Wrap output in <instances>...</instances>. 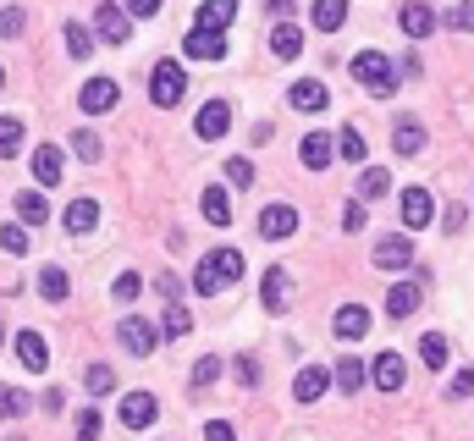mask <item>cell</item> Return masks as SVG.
I'll list each match as a JSON object with an SVG mask.
<instances>
[{"mask_svg": "<svg viewBox=\"0 0 474 441\" xmlns=\"http://www.w3.org/2000/svg\"><path fill=\"white\" fill-rule=\"evenodd\" d=\"M237 276H243V254L227 243V249H210L205 260H198V270H193V287L205 292V299H216V292H227Z\"/></svg>", "mask_w": 474, "mask_h": 441, "instance_id": "cell-1", "label": "cell"}, {"mask_svg": "<svg viewBox=\"0 0 474 441\" xmlns=\"http://www.w3.org/2000/svg\"><path fill=\"white\" fill-rule=\"evenodd\" d=\"M353 78L370 89V94H397V66L386 50H359L353 55Z\"/></svg>", "mask_w": 474, "mask_h": 441, "instance_id": "cell-2", "label": "cell"}, {"mask_svg": "<svg viewBox=\"0 0 474 441\" xmlns=\"http://www.w3.org/2000/svg\"><path fill=\"white\" fill-rule=\"evenodd\" d=\"M182 94H188V72H182L177 61H155V72H150V100H155L160 111H171V105H182Z\"/></svg>", "mask_w": 474, "mask_h": 441, "instance_id": "cell-3", "label": "cell"}, {"mask_svg": "<svg viewBox=\"0 0 474 441\" xmlns=\"http://www.w3.org/2000/svg\"><path fill=\"white\" fill-rule=\"evenodd\" d=\"M155 414H160L155 392H127V397H121V408H116L121 430H150V425H155Z\"/></svg>", "mask_w": 474, "mask_h": 441, "instance_id": "cell-4", "label": "cell"}, {"mask_svg": "<svg viewBox=\"0 0 474 441\" xmlns=\"http://www.w3.org/2000/svg\"><path fill=\"white\" fill-rule=\"evenodd\" d=\"M259 299H265L270 315H287V304H293V276H287V265H270V270H265Z\"/></svg>", "mask_w": 474, "mask_h": 441, "instance_id": "cell-5", "label": "cell"}, {"mask_svg": "<svg viewBox=\"0 0 474 441\" xmlns=\"http://www.w3.org/2000/svg\"><path fill=\"white\" fill-rule=\"evenodd\" d=\"M94 34H100L105 44H127V34H132V12H121L116 0H100V12H94Z\"/></svg>", "mask_w": 474, "mask_h": 441, "instance_id": "cell-6", "label": "cell"}, {"mask_svg": "<svg viewBox=\"0 0 474 441\" xmlns=\"http://www.w3.org/2000/svg\"><path fill=\"white\" fill-rule=\"evenodd\" d=\"M293 232H298V210H293V204H265V210H259V238L287 243Z\"/></svg>", "mask_w": 474, "mask_h": 441, "instance_id": "cell-7", "label": "cell"}, {"mask_svg": "<svg viewBox=\"0 0 474 441\" xmlns=\"http://www.w3.org/2000/svg\"><path fill=\"white\" fill-rule=\"evenodd\" d=\"M370 381L381 387V392H402V381H409V364H402V353H375L370 358Z\"/></svg>", "mask_w": 474, "mask_h": 441, "instance_id": "cell-8", "label": "cell"}, {"mask_svg": "<svg viewBox=\"0 0 474 441\" xmlns=\"http://www.w3.org/2000/svg\"><path fill=\"white\" fill-rule=\"evenodd\" d=\"M298 161H304L309 172H325V166L336 161V132H304V143H298Z\"/></svg>", "mask_w": 474, "mask_h": 441, "instance_id": "cell-9", "label": "cell"}, {"mask_svg": "<svg viewBox=\"0 0 474 441\" xmlns=\"http://www.w3.org/2000/svg\"><path fill=\"white\" fill-rule=\"evenodd\" d=\"M397 210H402V227H430V215H436V199L425 193V188H402V199H397Z\"/></svg>", "mask_w": 474, "mask_h": 441, "instance_id": "cell-10", "label": "cell"}, {"mask_svg": "<svg viewBox=\"0 0 474 441\" xmlns=\"http://www.w3.org/2000/svg\"><path fill=\"white\" fill-rule=\"evenodd\" d=\"M227 127H232V105L227 100H205V105H198V116H193L198 138H227Z\"/></svg>", "mask_w": 474, "mask_h": 441, "instance_id": "cell-11", "label": "cell"}, {"mask_svg": "<svg viewBox=\"0 0 474 441\" xmlns=\"http://www.w3.org/2000/svg\"><path fill=\"white\" fill-rule=\"evenodd\" d=\"M397 28L409 34V39H425V34H436V6H430V0H409V6L397 12Z\"/></svg>", "mask_w": 474, "mask_h": 441, "instance_id": "cell-12", "label": "cell"}, {"mask_svg": "<svg viewBox=\"0 0 474 441\" xmlns=\"http://www.w3.org/2000/svg\"><path fill=\"white\" fill-rule=\"evenodd\" d=\"M116 337H121V348H127L132 358H150V353H155V326H150V320H139V315H127Z\"/></svg>", "mask_w": 474, "mask_h": 441, "instance_id": "cell-13", "label": "cell"}, {"mask_svg": "<svg viewBox=\"0 0 474 441\" xmlns=\"http://www.w3.org/2000/svg\"><path fill=\"white\" fill-rule=\"evenodd\" d=\"M182 55H188V61H221V55H227V34L193 28V34L182 39Z\"/></svg>", "mask_w": 474, "mask_h": 441, "instance_id": "cell-14", "label": "cell"}, {"mask_svg": "<svg viewBox=\"0 0 474 441\" xmlns=\"http://www.w3.org/2000/svg\"><path fill=\"white\" fill-rule=\"evenodd\" d=\"M116 78H89L83 83V94H78V105L89 111V116H105V111H116Z\"/></svg>", "mask_w": 474, "mask_h": 441, "instance_id": "cell-15", "label": "cell"}, {"mask_svg": "<svg viewBox=\"0 0 474 441\" xmlns=\"http://www.w3.org/2000/svg\"><path fill=\"white\" fill-rule=\"evenodd\" d=\"M287 105H293V111H309V116H314V111H325V105H331V89H325L320 78H298V83L287 89Z\"/></svg>", "mask_w": 474, "mask_h": 441, "instance_id": "cell-16", "label": "cell"}, {"mask_svg": "<svg viewBox=\"0 0 474 441\" xmlns=\"http://www.w3.org/2000/svg\"><path fill=\"white\" fill-rule=\"evenodd\" d=\"M420 299H425L420 281H392V287H386V315H392V320H409V315L420 309Z\"/></svg>", "mask_w": 474, "mask_h": 441, "instance_id": "cell-17", "label": "cell"}, {"mask_svg": "<svg viewBox=\"0 0 474 441\" xmlns=\"http://www.w3.org/2000/svg\"><path fill=\"white\" fill-rule=\"evenodd\" d=\"M325 387H331V370H320V364H304V370L293 376V397L298 403H320Z\"/></svg>", "mask_w": 474, "mask_h": 441, "instance_id": "cell-18", "label": "cell"}, {"mask_svg": "<svg viewBox=\"0 0 474 441\" xmlns=\"http://www.w3.org/2000/svg\"><path fill=\"white\" fill-rule=\"evenodd\" d=\"M375 265L381 270H409L414 265V243L409 238H381L375 243Z\"/></svg>", "mask_w": 474, "mask_h": 441, "instance_id": "cell-19", "label": "cell"}, {"mask_svg": "<svg viewBox=\"0 0 474 441\" xmlns=\"http://www.w3.org/2000/svg\"><path fill=\"white\" fill-rule=\"evenodd\" d=\"M270 55H276V61H298L304 55V28L298 23H276V28H270Z\"/></svg>", "mask_w": 474, "mask_h": 441, "instance_id": "cell-20", "label": "cell"}, {"mask_svg": "<svg viewBox=\"0 0 474 441\" xmlns=\"http://www.w3.org/2000/svg\"><path fill=\"white\" fill-rule=\"evenodd\" d=\"M331 331L343 337V342H359L370 331V309L364 304H343V309H336V320H331Z\"/></svg>", "mask_w": 474, "mask_h": 441, "instance_id": "cell-21", "label": "cell"}, {"mask_svg": "<svg viewBox=\"0 0 474 441\" xmlns=\"http://www.w3.org/2000/svg\"><path fill=\"white\" fill-rule=\"evenodd\" d=\"M17 364L23 370H50V342L39 331H17Z\"/></svg>", "mask_w": 474, "mask_h": 441, "instance_id": "cell-22", "label": "cell"}, {"mask_svg": "<svg viewBox=\"0 0 474 441\" xmlns=\"http://www.w3.org/2000/svg\"><path fill=\"white\" fill-rule=\"evenodd\" d=\"M232 17H237V0H205V6H198V17H193V28L227 34V28H232Z\"/></svg>", "mask_w": 474, "mask_h": 441, "instance_id": "cell-23", "label": "cell"}, {"mask_svg": "<svg viewBox=\"0 0 474 441\" xmlns=\"http://www.w3.org/2000/svg\"><path fill=\"white\" fill-rule=\"evenodd\" d=\"M61 220H66V232H73V238H83V232L100 227V204H94V199H73Z\"/></svg>", "mask_w": 474, "mask_h": 441, "instance_id": "cell-24", "label": "cell"}, {"mask_svg": "<svg viewBox=\"0 0 474 441\" xmlns=\"http://www.w3.org/2000/svg\"><path fill=\"white\" fill-rule=\"evenodd\" d=\"M17 220H23V227H44V220H50L44 188H23V193H17Z\"/></svg>", "mask_w": 474, "mask_h": 441, "instance_id": "cell-25", "label": "cell"}, {"mask_svg": "<svg viewBox=\"0 0 474 441\" xmlns=\"http://www.w3.org/2000/svg\"><path fill=\"white\" fill-rule=\"evenodd\" d=\"M28 166H34V182H39V188H55V182H61V150H55V143H39Z\"/></svg>", "mask_w": 474, "mask_h": 441, "instance_id": "cell-26", "label": "cell"}, {"mask_svg": "<svg viewBox=\"0 0 474 441\" xmlns=\"http://www.w3.org/2000/svg\"><path fill=\"white\" fill-rule=\"evenodd\" d=\"M364 381H370V364H364V358H343V364L331 370V387H336V392H348V397H353Z\"/></svg>", "mask_w": 474, "mask_h": 441, "instance_id": "cell-27", "label": "cell"}, {"mask_svg": "<svg viewBox=\"0 0 474 441\" xmlns=\"http://www.w3.org/2000/svg\"><path fill=\"white\" fill-rule=\"evenodd\" d=\"M309 23H314L320 34H336V28L348 23V0H314V6H309Z\"/></svg>", "mask_w": 474, "mask_h": 441, "instance_id": "cell-28", "label": "cell"}, {"mask_svg": "<svg viewBox=\"0 0 474 441\" xmlns=\"http://www.w3.org/2000/svg\"><path fill=\"white\" fill-rule=\"evenodd\" d=\"M392 150H397V155H420V150H425V127H420L414 116H402V122L392 127Z\"/></svg>", "mask_w": 474, "mask_h": 441, "instance_id": "cell-29", "label": "cell"}, {"mask_svg": "<svg viewBox=\"0 0 474 441\" xmlns=\"http://www.w3.org/2000/svg\"><path fill=\"white\" fill-rule=\"evenodd\" d=\"M198 210H205V220H210V227H232V199H227V188H205Z\"/></svg>", "mask_w": 474, "mask_h": 441, "instance_id": "cell-30", "label": "cell"}, {"mask_svg": "<svg viewBox=\"0 0 474 441\" xmlns=\"http://www.w3.org/2000/svg\"><path fill=\"white\" fill-rule=\"evenodd\" d=\"M66 292H73V281H66V270H61V265H44V270H39V299L61 304Z\"/></svg>", "mask_w": 474, "mask_h": 441, "instance_id": "cell-31", "label": "cell"}, {"mask_svg": "<svg viewBox=\"0 0 474 441\" xmlns=\"http://www.w3.org/2000/svg\"><path fill=\"white\" fill-rule=\"evenodd\" d=\"M420 364H425V370H447V337L441 331L420 337Z\"/></svg>", "mask_w": 474, "mask_h": 441, "instance_id": "cell-32", "label": "cell"}, {"mask_svg": "<svg viewBox=\"0 0 474 441\" xmlns=\"http://www.w3.org/2000/svg\"><path fill=\"white\" fill-rule=\"evenodd\" d=\"M386 193H392V172L364 166V172H359V199H386Z\"/></svg>", "mask_w": 474, "mask_h": 441, "instance_id": "cell-33", "label": "cell"}, {"mask_svg": "<svg viewBox=\"0 0 474 441\" xmlns=\"http://www.w3.org/2000/svg\"><path fill=\"white\" fill-rule=\"evenodd\" d=\"M23 155V122L17 116H0V161Z\"/></svg>", "mask_w": 474, "mask_h": 441, "instance_id": "cell-34", "label": "cell"}, {"mask_svg": "<svg viewBox=\"0 0 474 441\" xmlns=\"http://www.w3.org/2000/svg\"><path fill=\"white\" fill-rule=\"evenodd\" d=\"M73 155H78L83 166H94V161L105 155V143H100V132H89V127H78V132H73Z\"/></svg>", "mask_w": 474, "mask_h": 441, "instance_id": "cell-35", "label": "cell"}, {"mask_svg": "<svg viewBox=\"0 0 474 441\" xmlns=\"http://www.w3.org/2000/svg\"><path fill=\"white\" fill-rule=\"evenodd\" d=\"M28 392H17V387H6V381H0V419H23L28 414Z\"/></svg>", "mask_w": 474, "mask_h": 441, "instance_id": "cell-36", "label": "cell"}, {"mask_svg": "<svg viewBox=\"0 0 474 441\" xmlns=\"http://www.w3.org/2000/svg\"><path fill=\"white\" fill-rule=\"evenodd\" d=\"M193 331V320H188V309H177V304H166V320H160V337L166 342H182Z\"/></svg>", "mask_w": 474, "mask_h": 441, "instance_id": "cell-37", "label": "cell"}, {"mask_svg": "<svg viewBox=\"0 0 474 441\" xmlns=\"http://www.w3.org/2000/svg\"><path fill=\"white\" fill-rule=\"evenodd\" d=\"M94 39H100L94 28H83V23H66V50H73L78 61H83V55H94Z\"/></svg>", "mask_w": 474, "mask_h": 441, "instance_id": "cell-38", "label": "cell"}, {"mask_svg": "<svg viewBox=\"0 0 474 441\" xmlns=\"http://www.w3.org/2000/svg\"><path fill=\"white\" fill-rule=\"evenodd\" d=\"M336 155H343V161H364V132L359 127H343V132H336Z\"/></svg>", "mask_w": 474, "mask_h": 441, "instance_id": "cell-39", "label": "cell"}, {"mask_svg": "<svg viewBox=\"0 0 474 441\" xmlns=\"http://www.w3.org/2000/svg\"><path fill=\"white\" fill-rule=\"evenodd\" d=\"M28 28V12L23 6H0V39H17Z\"/></svg>", "mask_w": 474, "mask_h": 441, "instance_id": "cell-40", "label": "cell"}, {"mask_svg": "<svg viewBox=\"0 0 474 441\" xmlns=\"http://www.w3.org/2000/svg\"><path fill=\"white\" fill-rule=\"evenodd\" d=\"M89 392H94V397L116 392V370H111V364H89Z\"/></svg>", "mask_w": 474, "mask_h": 441, "instance_id": "cell-41", "label": "cell"}, {"mask_svg": "<svg viewBox=\"0 0 474 441\" xmlns=\"http://www.w3.org/2000/svg\"><path fill=\"white\" fill-rule=\"evenodd\" d=\"M139 292H144V281H139V276H132V270L111 281V299H116V304H132V299H139Z\"/></svg>", "mask_w": 474, "mask_h": 441, "instance_id": "cell-42", "label": "cell"}, {"mask_svg": "<svg viewBox=\"0 0 474 441\" xmlns=\"http://www.w3.org/2000/svg\"><path fill=\"white\" fill-rule=\"evenodd\" d=\"M227 182H232V188H254V166H248L243 155H232V161H227Z\"/></svg>", "mask_w": 474, "mask_h": 441, "instance_id": "cell-43", "label": "cell"}, {"mask_svg": "<svg viewBox=\"0 0 474 441\" xmlns=\"http://www.w3.org/2000/svg\"><path fill=\"white\" fill-rule=\"evenodd\" d=\"M210 381H221V358H216V353L193 364V387H210Z\"/></svg>", "mask_w": 474, "mask_h": 441, "instance_id": "cell-44", "label": "cell"}, {"mask_svg": "<svg viewBox=\"0 0 474 441\" xmlns=\"http://www.w3.org/2000/svg\"><path fill=\"white\" fill-rule=\"evenodd\" d=\"M0 249H6V254H28V227H0Z\"/></svg>", "mask_w": 474, "mask_h": 441, "instance_id": "cell-45", "label": "cell"}, {"mask_svg": "<svg viewBox=\"0 0 474 441\" xmlns=\"http://www.w3.org/2000/svg\"><path fill=\"white\" fill-rule=\"evenodd\" d=\"M447 28H458V34H474V0H463V6H452V12H447Z\"/></svg>", "mask_w": 474, "mask_h": 441, "instance_id": "cell-46", "label": "cell"}, {"mask_svg": "<svg viewBox=\"0 0 474 441\" xmlns=\"http://www.w3.org/2000/svg\"><path fill=\"white\" fill-rule=\"evenodd\" d=\"M343 227L348 232H364V199H348L343 204Z\"/></svg>", "mask_w": 474, "mask_h": 441, "instance_id": "cell-47", "label": "cell"}, {"mask_svg": "<svg viewBox=\"0 0 474 441\" xmlns=\"http://www.w3.org/2000/svg\"><path fill=\"white\" fill-rule=\"evenodd\" d=\"M73 430H78V441H94V436H100V414H94V408H83Z\"/></svg>", "mask_w": 474, "mask_h": 441, "instance_id": "cell-48", "label": "cell"}, {"mask_svg": "<svg viewBox=\"0 0 474 441\" xmlns=\"http://www.w3.org/2000/svg\"><path fill=\"white\" fill-rule=\"evenodd\" d=\"M237 381H243V387H259V381H265L259 358H237Z\"/></svg>", "mask_w": 474, "mask_h": 441, "instance_id": "cell-49", "label": "cell"}, {"mask_svg": "<svg viewBox=\"0 0 474 441\" xmlns=\"http://www.w3.org/2000/svg\"><path fill=\"white\" fill-rule=\"evenodd\" d=\"M447 392H452V397H474V370H458Z\"/></svg>", "mask_w": 474, "mask_h": 441, "instance_id": "cell-50", "label": "cell"}, {"mask_svg": "<svg viewBox=\"0 0 474 441\" xmlns=\"http://www.w3.org/2000/svg\"><path fill=\"white\" fill-rule=\"evenodd\" d=\"M205 441H237V430H232L227 419H210V425H205Z\"/></svg>", "mask_w": 474, "mask_h": 441, "instance_id": "cell-51", "label": "cell"}, {"mask_svg": "<svg viewBox=\"0 0 474 441\" xmlns=\"http://www.w3.org/2000/svg\"><path fill=\"white\" fill-rule=\"evenodd\" d=\"M155 292H160V299H166V304H177V292H182V281H177V276L166 270V276L155 281Z\"/></svg>", "mask_w": 474, "mask_h": 441, "instance_id": "cell-52", "label": "cell"}, {"mask_svg": "<svg viewBox=\"0 0 474 441\" xmlns=\"http://www.w3.org/2000/svg\"><path fill=\"white\" fill-rule=\"evenodd\" d=\"M127 12H132V17H155L160 0H127Z\"/></svg>", "mask_w": 474, "mask_h": 441, "instance_id": "cell-53", "label": "cell"}, {"mask_svg": "<svg viewBox=\"0 0 474 441\" xmlns=\"http://www.w3.org/2000/svg\"><path fill=\"white\" fill-rule=\"evenodd\" d=\"M441 220H447V232H458L463 220H469V210H463V204H447V215H441Z\"/></svg>", "mask_w": 474, "mask_h": 441, "instance_id": "cell-54", "label": "cell"}, {"mask_svg": "<svg viewBox=\"0 0 474 441\" xmlns=\"http://www.w3.org/2000/svg\"><path fill=\"white\" fill-rule=\"evenodd\" d=\"M265 12L276 17V23H287V17H293V0H265Z\"/></svg>", "mask_w": 474, "mask_h": 441, "instance_id": "cell-55", "label": "cell"}, {"mask_svg": "<svg viewBox=\"0 0 474 441\" xmlns=\"http://www.w3.org/2000/svg\"><path fill=\"white\" fill-rule=\"evenodd\" d=\"M0 89H6V66H0Z\"/></svg>", "mask_w": 474, "mask_h": 441, "instance_id": "cell-56", "label": "cell"}, {"mask_svg": "<svg viewBox=\"0 0 474 441\" xmlns=\"http://www.w3.org/2000/svg\"><path fill=\"white\" fill-rule=\"evenodd\" d=\"M0 342H6V320H0Z\"/></svg>", "mask_w": 474, "mask_h": 441, "instance_id": "cell-57", "label": "cell"}]
</instances>
